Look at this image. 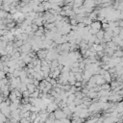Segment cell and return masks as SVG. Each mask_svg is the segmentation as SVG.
<instances>
[{"label":"cell","instance_id":"cell-1","mask_svg":"<svg viewBox=\"0 0 123 123\" xmlns=\"http://www.w3.org/2000/svg\"><path fill=\"white\" fill-rule=\"evenodd\" d=\"M54 115H55V118L58 119V120H61L62 118H65L66 117V114L63 112V111L62 110H56L54 111Z\"/></svg>","mask_w":123,"mask_h":123},{"label":"cell","instance_id":"cell-2","mask_svg":"<svg viewBox=\"0 0 123 123\" xmlns=\"http://www.w3.org/2000/svg\"><path fill=\"white\" fill-rule=\"evenodd\" d=\"M60 123H71V122H70V120H69L67 117H65V118L61 119V120H60Z\"/></svg>","mask_w":123,"mask_h":123}]
</instances>
